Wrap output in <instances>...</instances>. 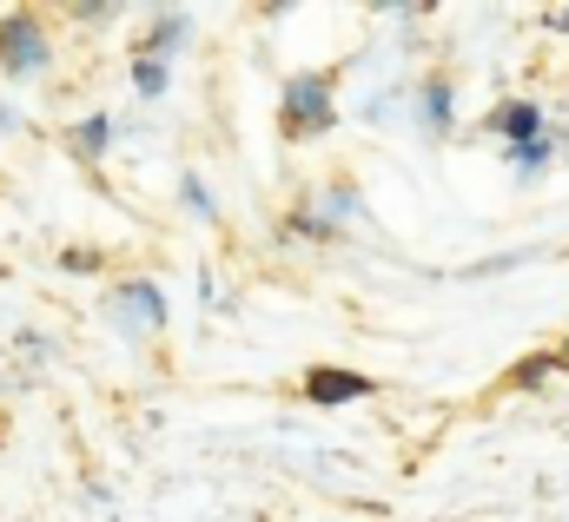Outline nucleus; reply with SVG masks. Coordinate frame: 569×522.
Masks as SVG:
<instances>
[{
    "mask_svg": "<svg viewBox=\"0 0 569 522\" xmlns=\"http://www.w3.org/2000/svg\"><path fill=\"white\" fill-rule=\"evenodd\" d=\"M284 139H318V132L338 127V100H331V80L325 73H291L284 80Z\"/></svg>",
    "mask_w": 569,
    "mask_h": 522,
    "instance_id": "nucleus-1",
    "label": "nucleus"
},
{
    "mask_svg": "<svg viewBox=\"0 0 569 522\" xmlns=\"http://www.w3.org/2000/svg\"><path fill=\"white\" fill-rule=\"evenodd\" d=\"M0 67L7 73H40L47 67V33L33 13H7L0 20Z\"/></svg>",
    "mask_w": 569,
    "mask_h": 522,
    "instance_id": "nucleus-2",
    "label": "nucleus"
},
{
    "mask_svg": "<svg viewBox=\"0 0 569 522\" xmlns=\"http://www.w3.org/2000/svg\"><path fill=\"white\" fill-rule=\"evenodd\" d=\"M378 384L365 378V371H338V364H318V371H305V403H325V410H338V403H358V396H371Z\"/></svg>",
    "mask_w": 569,
    "mask_h": 522,
    "instance_id": "nucleus-3",
    "label": "nucleus"
},
{
    "mask_svg": "<svg viewBox=\"0 0 569 522\" xmlns=\"http://www.w3.org/2000/svg\"><path fill=\"white\" fill-rule=\"evenodd\" d=\"M490 132L503 139V152H510V145H530V139H543V107H537V100H503V107L490 113Z\"/></svg>",
    "mask_w": 569,
    "mask_h": 522,
    "instance_id": "nucleus-4",
    "label": "nucleus"
},
{
    "mask_svg": "<svg viewBox=\"0 0 569 522\" xmlns=\"http://www.w3.org/2000/svg\"><path fill=\"white\" fill-rule=\"evenodd\" d=\"M113 298H120V318H133V324H166V298H159V284L133 278V284H120Z\"/></svg>",
    "mask_w": 569,
    "mask_h": 522,
    "instance_id": "nucleus-5",
    "label": "nucleus"
},
{
    "mask_svg": "<svg viewBox=\"0 0 569 522\" xmlns=\"http://www.w3.org/2000/svg\"><path fill=\"white\" fill-rule=\"evenodd\" d=\"M186 33H192V20H186V13H159V20H152V33H146V47H140V60H166V53H179V47H186Z\"/></svg>",
    "mask_w": 569,
    "mask_h": 522,
    "instance_id": "nucleus-6",
    "label": "nucleus"
},
{
    "mask_svg": "<svg viewBox=\"0 0 569 522\" xmlns=\"http://www.w3.org/2000/svg\"><path fill=\"white\" fill-rule=\"evenodd\" d=\"M418 107H425L430 132H450V120H457V93H450V80H425V87H418Z\"/></svg>",
    "mask_w": 569,
    "mask_h": 522,
    "instance_id": "nucleus-7",
    "label": "nucleus"
},
{
    "mask_svg": "<svg viewBox=\"0 0 569 522\" xmlns=\"http://www.w3.org/2000/svg\"><path fill=\"white\" fill-rule=\"evenodd\" d=\"M557 145H569L563 132H543V139H530V145H510V165H517V179H537V172L557 159Z\"/></svg>",
    "mask_w": 569,
    "mask_h": 522,
    "instance_id": "nucleus-8",
    "label": "nucleus"
},
{
    "mask_svg": "<svg viewBox=\"0 0 569 522\" xmlns=\"http://www.w3.org/2000/svg\"><path fill=\"white\" fill-rule=\"evenodd\" d=\"M107 145H113V120H107V113H93V120L73 127V152H80V159H100Z\"/></svg>",
    "mask_w": 569,
    "mask_h": 522,
    "instance_id": "nucleus-9",
    "label": "nucleus"
},
{
    "mask_svg": "<svg viewBox=\"0 0 569 522\" xmlns=\"http://www.w3.org/2000/svg\"><path fill=\"white\" fill-rule=\"evenodd\" d=\"M133 87H140L146 100H159V93H166V60H140V53H133Z\"/></svg>",
    "mask_w": 569,
    "mask_h": 522,
    "instance_id": "nucleus-10",
    "label": "nucleus"
},
{
    "mask_svg": "<svg viewBox=\"0 0 569 522\" xmlns=\"http://www.w3.org/2000/svg\"><path fill=\"white\" fill-rule=\"evenodd\" d=\"M557 364H563V358H550V351H537V358H523V364H517V384H543V378H550Z\"/></svg>",
    "mask_w": 569,
    "mask_h": 522,
    "instance_id": "nucleus-11",
    "label": "nucleus"
},
{
    "mask_svg": "<svg viewBox=\"0 0 569 522\" xmlns=\"http://www.w3.org/2000/svg\"><path fill=\"white\" fill-rule=\"evenodd\" d=\"M351 212H358L351 185H331V192H325V225H331V219H351Z\"/></svg>",
    "mask_w": 569,
    "mask_h": 522,
    "instance_id": "nucleus-12",
    "label": "nucleus"
},
{
    "mask_svg": "<svg viewBox=\"0 0 569 522\" xmlns=\"http://www.w3.org/2000/svg\"><path fill=\"white\" fill-rule=\"evenodd\" d=\"M186 205H192L199 219H212V199H206V185H199V179H186Z\"/></svg>",
    "mask_w": 569,
    "mask_h": 522,
    "instance_id": "nucleus-13",
    "label": "nucleus"
},
{
    "mask_svg": "<svg viewBox=\"0 0 569 522\" xmlns=\"http://www.w3.org/2000/svg\"><path fill=\"white\" fill-rule=\"evenodd\" d=\"M60 264H67V271H100V252H67Z\"/></svg>",
    "mask_w": 569,
    "mask_h": 522,
    "instance_id": "nucleus-14",
    "label": "nucleus"
},
{
    "mask_svg": "<svg viewBox=\"0 0 569 522\" xmlns=\"http://www.w3.org/2000/svg\"><path fill=\"white\" fill-rule=\"evenodd\" d=\"M557 358H563V364H569V338H563V351H557Z\"/></svg>",
    "mask_w": 569,
    "mask_h": 522,
    "instance_id": "nucleus-15",
    "label": "nucleus"
}]
</instances>
